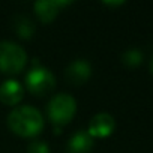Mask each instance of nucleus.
I'll list each match as a JSON object with an SVG mask.
<instances>
[{"label":"nucleus","instance_id":"nucleus-5","mask_svg":"<svg viewBox=\"0 0 153 153\" xmlns=\"http://www.w3.org/2000/svg\"><path fill=\"white\" fill-rule=\"evenodd\" d=\"M114 129H116L114 117L108 113H98L90 119L87 132L90 134L92 138H107L114 132Z\"/></svg>","mask_w":153,"mask_h":153},{"label":"nucleus","instance_id":"nucleus-7","mask_svg":"<svg viewBox=\"0 0 153 153\" xmlns=\"http://www.w3.org/2000/svg\"><path fill=\"white\" fill-rule=\"evenodd\" d=\"M24 98V87L18 80H6L0 84V102L8 107H17Z\"/></svg>","mask_w":153,"mask_h":153},{"label":"nucleus","instance_id":"nucleus-1","mask_svg":"<svg viewBox=\"0 0 153 153\" xmlns=\"http://www.w3.org/2000/svg\"><path fill=\"white\" fill-rule=\"evenodd\" d=\"M45 120L39 110L32 105H20L15 107L8 114V126L9 129L23 138H33L39 135L44 129Z\"/></svg>","mask_w":153,"mask_h":153},{"label":"nucleus","instance_id":"nucleus-9","mask_svg":"<svg viewBox=\"0 0 153 153\" xmlns=\"http://www.w3.org/2000/svg\"><path fill=\"white\" fill-rule=\"evenodd\" d=\"M95 144V138L90 137L87 131H76L68 141V153H90Z\"/></svg>","mask_w":153,"mask_h":153},{"label":"nucleus","instance_id":"nucleus-3","mask_svg":"<svg viewBox=\"0 0 153 153\" xmlns=\"http://www.w3.org/2000/svg\"><path fill=\"white\" fill-rule=\"evenodd\" d=\"M27 65V53L12 41L0 42V72L6 75L20 74Z\"/></svg>","mask_w":153,"mask_h":153},{"label":"nucleus","instance_id":"nucleus-12","mask_svg":"<svg viewBox=\"0 0 153 153\" xmlns=\"http://www.w3.org/2000/svg\"><path fill=\"white\" fill-rule=\"evenodd\" d=\"M27 153H50L48 143L41 141V140L32 141V143L27 146Z\"/></svg>","mask_w":153,"mask_h":153},{"label":"nucleus","instance_id":"nucleus-11","mask_svg":"<svg viewBox=\"0 0 153 153\" xmlns=\"http://www.w3.org/2000/svg\"><path fill=\"white\" fill-rule=\"evenodd\" d=\"M122 62L129 66V68H135L138 65H141L143 62V53L137 48H131L128 51H125V54L122 56Z\"/></svg>","mask_w":153,"mask_h":153},{"label":"nucleus","instance_id":"nucleus-4","mask_svg":"<svg viewBox=\"0 0 153 153\" xmlns=\"http://www.w3.org/2000/svg\"><path fill=\"white\" fill-rule=\"evenodd\" d=\"M24 84L30 93L36 96H45L51 93L56 87V78L50 69L42 65H33V68L26 74Z\"/></svg>","mask_w":153,"mask_h":153},{"label":"nucleus","instance_id":"nucleus-13","mask_svg":"<svg viewBox=\"0 0 153 153\" xmlns=\"http://www.w3.org/2000/svg\"><path fill=\"white\" fill-rule=\"evenodd\" d=\"M122 3H123V2H113V3H111V2H105V5H113V6H116V5H122Z\"/></svg>","mask_w":153,"mask_h":153},{"label":"nucleus","instance_id":"nucleus-14","mask_svg":"<svg viewBox=\"0 0 153 153\" xmlns=\"http://www.w3.org/2000/svg\"><path fill=\"white\" fill-rule=\"evenodd\" d=\"M150 72H152V75H153V59H152V62H150Z\"/></svg>","mask_w":153,"mask_h":153},{"label":"nucleus","instance_id":"nucleus-6","mask_svg":"<svg viewBox=\"0 0 153 153\" xmlns=\"http://www.w3.org/2000/svg\"><path fill=\"white\" fill-rule=\"evenodd\" d=\"M92 75V66L87 60L84 59H76L72 63L68 65L65 71V78L68 83L74 86H81L84 84Z\"/></svg>","mask_w":153,"mask_h":153},{"label":"nucleus","instance_id":"nucleus-10","mask_svg":"<svg viewBox=\"0 0 153 153\" xmlns=\"http://www.w3.org/2000/svg\"><path fill=\"white\" fill-rule=\"evenodd\" d=\"M14 29L21 39H30L35 33V26L27 17H15L14 18Z\"/></svg>","mask_w":153,"mask_h":153},{"label":"nucleus","instance_id":"nucleus-2","mask_svg":"<svg viewBox=\"0 0 153 153\" xmlns=\"http://www.w3.org/2000/svg\"><path fill=\"white\" fill-rule=\"evenodd\" d=\"M75 113H76V102L68 93L54 95L50 99L48 107H47L48 119H50L51 125L56 128V131H59V132L63 126H66L74 119Z\"/></svg>","mask_w":153,"mask_h":153},{"label":"nucleus","instance_id":"nucleus-8","mask_svg":"<svg viewBox=\"0 0 153 153\" xmlns=\"http://www.w3.org/2000/svg\"><path fill=\"white\" fill-rule=\"evenodd\" d=\"M66 5H69V2H62V0H39V2H36L33 5V9L41 23L50 24L51 21H54V18L60 12V8H63Z\"/></svg>","mask_w":153,"mask_h":153}]
</instances>
